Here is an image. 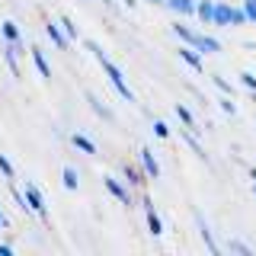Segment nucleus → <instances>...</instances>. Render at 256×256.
Listing matches in <instances>:
<instances>
[{"mask_svg":"<svg viewBox=\"0 0 256 256\" xmlns=\"http://www.w3.org/2000/svg\"><path fill=\"white\" fill-rule=\"evenodd\" d=\"M192 218H196V224H198V234H202L205 246H208V250H212V256H218V253H221V246L214 244V237H212V228H208V221L202 218V212H192Z\"/></svg>","mask_w":256,"mask_h":256,"instance_id":"nucleus-7","label":"nucleus"},{"mask_svg":"<svg viewBox=\"0 0 256 256\" xmlns=\"http://www.w3.org/2000/svg\"><path fill=\"white\" fill-rule=\"evenodd\" d=\"M148 4H157V6H166V0H148Z\"/></svg>","mask_w":256,"mask_h":256,"instance_id":"nucleus-34","label":"nucleus"},{"mask_svg":"<svg viewBox=\"0 0 256 256\" xmlns=\"http://www.w3.org/2000/svg\"><path fill=\"white\" fill-rule=\"evenodd\" d=\"M198 52H202V54H218L221 52V42H218V38H212V36H202V32H198Z\"/></svg>","mask_w":256,"mask_h":256,"instance_id":"nucleus-17","label":"nucleus"},{"mask_svg":"<svg viewBox=\"0 0 256 256\" xmlns=\"http://www.w3.org/2000/svg\"><path fill=\"white\" fill-rule=\"evenodd\" d=\"M230 250H234V253H244V256H250V246H246V244H240V240H230Z\"/></svg>","mask_w":256,"mask_h":256,"instance_id":"nucleus-29","label":"nucleus"},{"mask_svg":"<svg viewBox=\"0 0 256 256\" xmlns=\"http://www.w3.org/2000/svg\"><path fill=\"white\" fill-rule=\"evenodd\" d=\"M240 4L246 6V16H250V22H256V0H240Z\"/></svg>","mask_w":256,"mask_h":256,"instance_id":"nucleus-30","label":"nucleus"},{"mask_svg":"<svg viewBox=\"0 0 256 256\" xmlns=\"http://www.w3.org/2000/svg\"><path fill=\"white\" fill-rule=\"evenodd\" d=\"M246 173H250V180L256 182V166H250V170H246Z\"/></svg>","mask_w":256,"mask_h":256,"instance_id":"nucleus-33","label":"nucleus"},{"mask_svg":"<svg viewBox=\"0 0 256 256\" xmlns=\"http://www.w3.org/2000/svg\"><path fill=\"white\" fill-rule=\"evenodd\" d=\"M138 160H141V166H144V173L150 176V180H160V164H157V157H154V150L150 148H141L138 150Z\"/></svg>","mask_w":256,"mask_h":256,"instance_id":"nucleus-8","label":"nucleus"},{"mask_svg":"<svg viewBox=\"0 0 256 256\" xmlns=\"http://www.w3.org/2000/svg\"><path fill=\"white\" fill-rule=\"evenodd\" d=\"M218 106H221L224 112H228V116H237V106H234V100H230V96H228V93H224V96H221V100H218Z\"/></svg>","mask_w":256,"mask_h":256,"instance_id":"nucleus-25","label":"nucleus"},{"mask_svg":"<svg viewBox=\"0 0 256 256\" xmlns=\"http://www.w3.org/2000/svg\"><path fill=\"white\" fill-rule=\"evenodd\" d=\"M45 36L54 42V48H58V52H68L70 38H68V32L61 29V22H52V20H48V22H45Z\"/></svg>","mask_w":256,"mask_h":256,"instance_id":"nucleus-5","label":"nucleus"},{"mask_svg":"<svg viewBox=\"0 0 256 256\" xmlns=\"http://www.w3.org/2000/svg\"><path fill=\"white\" fill-rule=\"evenodd\" d=\"M102 186L109 189V196H116L122 205H134V198H132V192H128V186L122 180H116V176H102Z\"/></svg>","mask_w":256,"mask_h":256,"instance_id":"nucleus-3","label":"nucleus"},{"mask_svg":"<svg viewBox=\"0 0 256 256\" xmlns=\"http://www.w3.org/2000/svg\"><path fill=\"white\" fill-rule=\"evenodd\" d=\"M176 54H180V58L186 61L189 68L196 70V74H202V70H205V64H202V52H198V48H192V45H182Z\"/></svg>","mask_w":256,"mask_h":256,"instance_id":"nucleus-9","label":"nucleus"},{"mask_svg":"<svg viewBox=\"0 0 256 256\" xmlns=\"http://www.w3.org/2000/svg\"><path fill=\"white\" fill-rule=\"evenodd\" d=\"M84 45H86V52H90V54H93V58H96V61H100V68H102V70H106V77H109V84H112V86H116V93H118V96H122V100H128V102H134V93H132V86H128V84H125V74H122V70H118V68H116V64H112V61H109V54H106V52H102V48H100V45H96V42H90V38H86V42H84Z\"/></svg>","mask_w":256,"mask_h":256,"instance_id":"nucleus-1","label":"nucleus"},{"mask_svg":"<svg viewBox=\"0 0 256 256\" xmlns=\"http://www.w3.org/2000/svg\"><path fill=\"white\" fill-rule=\"evenodd\" d=\"M196 16H198V22H202V26H212V20H214V0H198Z\"/></svg>","mask_w":256,"mask_h":256,"instance_id":"nucleus-16","label":"nucleus"},{"mask_svg":"<svg viewBox=\"0 0 256 256\" xmlns=\"http://www.w3.org/2000/svg\"><path fill=\"white\" fill-rule=\"evenodd\" d=\"M122 176L128 186H144V182L150 180L148 173H144V166H132V164H122Z\"/></svg>","mask_w":256,"mask_h":256,"instance_id":"nucleus-10","label":"nucleus"},{"mask_svg":"<svg viewBox=\"0 0 256 256\" xmlns=\"http://www.w3.org/2000/svg\"><path fill=\"white\" fill-rule=\"evenodd\" d=\"M212 84H214V86H218V90H221V93H230V84H228V80H224L221 74H212Z\"/></svg>","mask_w":256,"mask_h":256,"instance_id":"nucleus-28","label":"nucleus"},{"mask_svg":"<svg viewBox=\"0 0 256 256\" xmlns=\"http://www.w3.org/2000/svg\"><path fill=\"white\" fill-rule=\"evenodd\" d=\"M61 29L64 32H68V38H70V42H74V38H77V26H74V20H70V16H61Z\"/></svg>","mask_w":256,"mask_h":256,"instance_id":"nucleus-24","label":"nucleus"},{"mask_svg":"<svg viewBox=\"0 0 256 256\" xmlns=\"http://www.w3.org/2000/svg\"><path fill=\"white\" fill-rule=\"evenodd\" d=\"M16 54H26L20 45H13V42H6L4 45V61H6V68H10V74L13 77H22V70H20V64H16Z\"/></svg>","mask_w":256,"mask_h":256,"instance_id":"nucleus-11","label":"nucleus"},{"mask_svg":"<svg viewBox=\"0 0 256 256\" xmlns=\"http://www.w3.org/2000/svg\"><path fill=\"white\" fill-rule=\"evenodd\" d=\"M212 26H230V6L228 4H214V20H212Z\"/></svg>","mask_w":256,"mask_h":256,"instance_id":"nucleus-18","label":"nucleus"},{"mask_svg":"<svg viewBox=\"0 0 256 256\" xmlns=\"http://www.w3.org/2000/svg\"><path fill=\"white\" fill-rule=\"evenodd\" d=\"M154 134H157V138H170V125L157 118V122H154Z\"/></svg>","mask_w":256,"mask_h":256,"instance_id":"nucleus-27","label":"nucleus"},{"mask_svg":"<svg viewBox=\"0 0 256 256\" xmlns=\"http://www.w3.org/2000/svg\"><path fill=\"white\" fill-rule=\"evenodd\" d=\"M198 0H166V10H173L176 16H196Z\"/></svg>","mask_w":256,"mask_h":256,"instance_id":"nucleus-13","label":"nucleus"},{"mask_svg":"<svg viewBox=\"0 0 256 256\" xmlns=\"http://www.w3.org/2000/svg\"><path fill=\"white\" fill-rule=\"evenodd\" d=\"M134 4H138V0H125V6H134Z\"/></svg>","mask_w":256,"mask_h":256,"instance_id":"nucleus-35","label":"nucleus"},{"mask_svg":"<svg viewBox=\"0 0 256 256\" xmlns=\"http://www.w3.org/2000/svg\"><path fill=\"white\" fill-rule=\"evenodd\" d=\"M29 54H32V64H36V70H38V74H42L45 80H52V64H48L45 52H38V48H29Z\"/></svg>","mask_w":256,"mask_h":256,"instance_id":"nucleus-14","label":"nucleus"},{"mask_svg":"<svg viewBox=\"0 0 256 256\" xmlns=\"http://www.w3.org/2000/svg\"><path fill=\"white\" fill-rule=\"evenodd\" d=\"M102 4H112V0H102Z\"/></svg>","mask_w":256,"mask_h":256,"instance_id":"nucleus-36","label":"nucleus"},{"mask_svg":"<svg viewBox=\"0 0 256 256\" xmlns=\"http://www.w3.org/2000/svg\"><path fill=\"white\" fill-rule=\"evenodd\" d=\"M0 256H13V246L10 244H0Z\"/></svg>","mask_w":256,"mask_h":256,"instance_id":"nucleus-31","label":"nucleus"},{"mask_svg":"<svg viewBox=\"0 0 256 256\" xmlns=\"http://www.w3.org/2000/svg\"><path fill=\"white\" fill-rule=\"evenodd\" d=\"M22 196H26V202H29V208H32V214H38V218H42V221L48 224V208H45V196H42V192H38V186H36V182H26V192H22Z\"/></svg>","mask_w":256,"mask_h":256,"instance_id":"nucleus-2","label":"nucleus"},{"mask_svg":"<svg viewBox=\"0 0 256 256\" xmlns=\"http://www.w3.org/2000/svg\"><path fill=\"white\" fill-rule=\"evenodd\" d=\"M253 192H256V182H253Z\"/></svg>","mask_w":256,"mask_h":256,"instance_id":"nucleus-37","label":"nucleus"},{"mask_svg":"<svg viewBox=\"0 0 256 256\" xmlns=\"http://www.w3.org/2000/svg\"><path fill=\"white\" fill-rule=\"evenodd\" d=\"M61 182H64V189H70V192L80 186V176H77L74 166H64V170H61Z\"/></svg>","mask_w":256,"mask_h":256,"instance_id":"nucleus-21","label":"nucleus"},{"mask_svg":"<svg viewBox=\"0 0 256 256\" xmlns=\"http://www.w3.org/2000/svg\"><path fill=\"white\" fill-rule=\"evenodd\" d=\"M250 16H246V6H230V26H246Z\"/></svg>","mask_w":256,"mask_h":256,"instance_id":"nucleus-22","label":"nucleus"},{"mask_svg":"<svg viewBox=\"0 0 256 256\" xmlns=\"http://www.w3.org/2000/svg\"><path fill=\"white\" fill-rule=\"evenodd\" d=\"M176 116H180V122L186 125V128H192V132H198V125H196V116L189 112V106H182V102H176Z\"/></svg>","mask_w":256,"mask_h":256,"instance_id":"nucleus-20","label":"nucleus"},{"mask_svg":"<svg viewBox=\"0 0 256 256\" xmlns=\"http://www.w3.org/2000/svg\"><path fill=\"white\" fill-rule=\"evenodd\" d=\"M141 208H144V214H148V230L154 237L164 234V221H160V214L154 212V202H150V196H141Z\"/></svg>","mask_w":256,"mask_h":256,"instance_id":"nucleus-4","label":"nucleus"},{"mask_svg":"<svg viewBox=\"0 0 256 256\" xmlns=\"http://www.w3.org/2000/svg\"><path fill=\"white\" fill-rule=\"evenodd\" d=\"M170 29H173V36H176V38H180V42H182V45H192V48H196V45H198V32H196V29H189V26H186V22H173V26H170Z\"/></svg>","mask_w":256,"mask_h":256,"instance_id":"nucleus-12","label":"nucleus"},{"mask_svg":"<svg viewBox=\"0 0 256 256\" xmlns=\"http://www.w3.org/2000/svg\"><path fill=\"white\" fill-rule=\"evenodd\" d=\"M0 173L6 176V182H13V176H16V170H13V164H10L6 154H0Z\"/></svg>","mask_w":256,"mask_h":256,"instance_id":"nucleus-23","label":"nucleus"},{"mask_svg":"<svg viewBox=\"0 0 256 256\" xmlns=\"http://www.w3.org/2000/svg\"><path fill=\"white\" fill-rule=\"evenodd\" d=\"M84 96H86V102H90V109H93L96 116L102 118V122H116V112H112V109H109V106H106V102H102V100H100V96H96L93 90H86Z\"/></svg>","mask_w":256,"mask_h":256,"instance_id":"nucleus-6","label":"nucleus"},{"mask_svg":"<svg viewBox=\"0 0 256 256\" xmlns=\"http://www.w3.org/2000/svg\"><path fill=\"white\" fill-rule=\"evenodd\" d=\"M240 84H244L246 90H253V93H256V74H250V70H244V74H240Z\"/></svg>","mask_w":256,"mask_h":256,"instance_id":"nucleus-26","label":"nucleus"},{"mask_svg":"<svg viewBox=\"0 0 256 256\" xmlns=\"http://www.w3.org/2000/svg\"><path fill=\"white\" fill-rule=\"evenodd\" d=\"M0 32H4L6 42H13V45L22 48V32H20V26H16L13 20H4V22H0Z\"/></svg>","mask_w":256,"mask_h":256,"instance_id":"nucleus-15","label":"nucleus"},{"mask_svg":"<svg viewBox=\"0 0 256 256\" xmlns=\"http://www.w3.org/2000/svg\"><path fill=\"white\" fill-rule=\"evenodd\" d=\"M0 228H4V224H0Z\"/></svg>","mask_w":256,"mask_h":256,"instance_id":"nucleus-38","label":"nucleus"},{"mask_svg":"<svg viewBox=\"0 0 256 256\" xmlns=\"http://www.w3.org/2000/svg\"><path fill=\"white\" fill-rule=\"evenodd\" d=\"M0 224H4V228L10 224V221H6V214H4V208H0Z\"/></svg>","mask_w":256,"mask_h":256,"instance_id":"nucleus-32","label":"nucleus"},{"mask_svg":"<svg viewBox=\"0 0 256 256\" xmlns=\"http://www.w3.org/2000/svg\"><path fill=\"white\" fill-rule=\"evenodd\" d=\"M70 144H74L77 150H84V154H96V144L86 138V134H80V132H74L70 134Z\"/></svg>","mask_w":256,"mask_h":256,"instance_id":"nucleus-19","label":"nucleus"}]
</instances>
